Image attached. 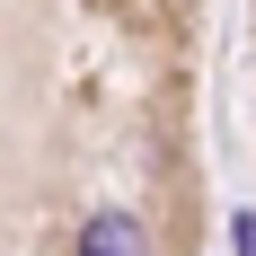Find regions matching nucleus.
<instances>
[{"label": "nucleus", "instance_id": "f257e3e1", "mask_svg": "<svg viewBox=\"0 0 256 256\" xmlns=\"http://www.w3.org/2000/svg\"><path fill=\"white\" fill-rule=\"evenodd\" d=\"M80 256H150V238H142L132 212H98V221L80 230Z\"/></svg>", "mask_w": 256, "mask_h": 256}]
</instances>
